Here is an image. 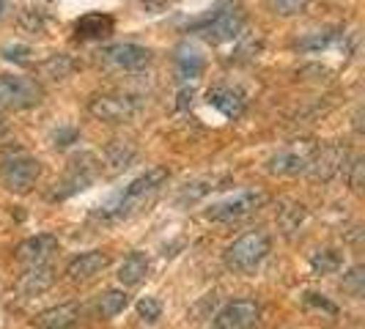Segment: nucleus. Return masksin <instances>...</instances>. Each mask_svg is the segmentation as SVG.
<instances>
[{
	"instance_id": "f257e3e1",
	"label": "nucleus",
	"mask_w": 365,
	"mask_h": 329,
	"mask_svg": "<svg viewBox=\"0 0 365 329\" xmlns=\"http://www.w3.org/2000/svg\"><path fill=\"white\" fill-rule=\"evenodd\" d=\"M168 182V170L165 167H151L143 176H138L135 182H129L124 189H118L115 195H110L108 201L99 206L96 217L99 219H124L132 217L135 212H140Z\"/></svg>"
},
{
	"instance_id": "f03ea898",
	"label": "nucleus",
	"mask_w": 365,
	"mask_h": 329,
	"mask_svg": "<svg viewBox=\"0 0 365 329\" xmlns=\"http://www.w3.org/2000/svg\"><path fill=\"white\" fill-rule=\"evenodd\" d=\"M272 250V239L264 231H250L242 239H237L228 250H225V261L234 272H253L264 258Z\"/></svg>"
},
{
	"instance_id": "7ed1b4c3",
	"label": "nucleus",
	"mask_w": 365,
	"mask_h": 329,
	"mask_svg": "<svg viewBox=\"0 0 365 329\" xmlns=\"http://www.w3.org/2000/svg\"><path fill=\"white\" fill-rule=\"evenodd\" d=\"M140 110L138 96H127V93H96L88 99V113L96 121L105 124H124L132 121Z\"/></svg>"
},
{
	"instance_id": "20e7f679",
	"label": "nucleus",
	"mask_w": 365,
	"mask_h": 329,
	"mask_svg": "<svg viewBox=\"0 0 365 329\" xmlns=\"http://www.w3.org/2000/svg\"><path fill=\"white\" fill-rule=\"evenodd\" d=\"M195 31H198L206 41H212V44L234 41V38L242 36V31H245V11H242L239 6H225V9H220L215 17H209L206 22L195 25Z\"/></svg>"
},
{
	"instance_id": "39448f33",
	"label": "nucleus",
	"mask_w": 365,
	"mask_h": 329,
	"mask_svg": "<svg viewBox=\"0 0 365 329\" xmlns=\"http://www.w3.org/2000/svg\"><path fill=\"white\" fill-rule=\"evenodd\" d=\"M38 176H41V162L28 154H14V157L3 160V167H0V179L6 184V189H11V192H31Z\"/></svg>"
},
{
	"instance_id": "423d86ee",
	"label": "nucleus",
	"mask_w": 365,
	"mask_h": 329,
	"mask_svg": "<svg viewBox=\"0 0 365 329\" xmlns=\"http://www.w3.org/2000/svg\"><path fill=\"white\" fill-rule=\"evenodd\" d=\"M261 203H267V195H264V192H258V189H239L234 195L212 203V206L206 209V217L215 219V222H234V219L250 214Z\"/></svg>"
},
{
	"instance_id": "0eeeda50",
	"label": "nucleus",
	"mask_w": 365,
	"mask_h": 329,
	"mask_svg": "<svg viewBox=\"0 0 365 329\" xmlns=\"http://www.w3.org/2000/svg\"><path fill=\"white\" fill-rule=\"evenodd\" d=\"M41 102V88L28 77H11L0 74V108L25 110Z\"/></svg>"
},
{
	"instance_id": "6e6552de",
	"label": "nucleus",
	"mask_w": 365,
	"mask_h": 329,
	"mask_svg": "<svg viewBox=\"0 0 365 329\" xmlns=\"http://www.w3.org/2000/svg\"><path fill=\"white\" fill-rule=\"evenodd\" d=\"M102 61L113 66V69H121V72H138L143 69L148 61H151V50L140 47V44H132V41H124V44H113L108 50H102Z\"/></svg>"
},
{
	"instance_id": "1a4fd4ad",
	"label": "nucleus",
	"mask_w": 365,
	"mask_h": 329,
	"mask_svg": "<svg viewBox=\"0 0 365 329\" xmlns=\"http://www.w3.org/2000/svg\"><path fill=\"white\" fill-rule=\"evenodd\" d=\"M313 151H316L313 143H294L292 148L274 154L267 162V167H269V173H277V176H299V173L308 170Z\"/></svg>"
},
{
	"instance_id": "9d476101",
	"label": "nucleus",
	"mask_w": 365,
	"mask_h": 329,
	"mask_svg": "<svg viewBox=\"0 0 365 329\" xmlns=\"http://www.w3.org/2000/svg\"><path fill=\"white\" fill-rule=\"evenodd\" d=\"M341 170H346V148L329 143V146H322L313 151L311 164H308V173L313 179L327 182L332 176H338Z\"/></svg>"
},
{
	"instance_id": "9b49d317",
	"label": "nucleus",
	"mask_w": 365,
	"mask_h": 329,
	"mask_svg": "<svg viewBox=\"0 0 365 329\" xmlns=\"http://www.w3.org/2000/svg\"><path fill=\"white\" fill-rule=\"evenodd\" d=\"M258 305L253 299H237L231 305H225L222 310L217 313V321L215 327L217 329H250L258 321Z\"/></svg>"
},
{
	"instance_id": "f8f14e48",
	"label": "nucleus",
	"mask_w": 365,
	"mask_h": 329,
	"mask_svg": "<svg viewBox=\"0 0 365 329\" xmlns=\"http://www.w3.org/2000/svg\"><path fill=\"white\" fill-rule=\"evenodd\" d=\"M110 263V258L102 253V250H91V253H83V256H77L66 266V274H69V280L74 283H83V280H91L96 277L99 272H105Z\"/></svg>"
},
{
	"instance_id": "ddd939ff",
	"label": "nucleus",
	"mask_w": 365,
	"mask_h": 329,
	"mask_svg": "<svg viewBox=\"0 0 365 329\" xmlns=\"http://www.w3.org/2000/svg\"><path fill=\"white\" fill-rule=\"evenodd\" d=\"M53 253H58V239L53 234H38V236L25 239L17 247V258L25 263H41Z\"/></svg>"
},
{
	"instance_id": "4468645a",
	"label": "nucleus",
	"mask_w": 365,
	"mask_h": 329,
	"mask_svg": "<svg viewBox=\"0 0 365 329\" xmlns=\"http://www.w3.org/2000/svg\"><path fill=\"white\" fill-rule=\"evenodd\" d=\"M209 105L217 108L225 118H239L245 113V96L237 88H228V85H220L209 91Z\"/></svg>"
},
{
	"instance_id": "2eb2a0df",
	"label": "nucleus",
	"mask_w": 365,
	"mask_h": 329,
	"mask_svg": "<svg viewBox=\"0 0 365 329\" xmlns=\"http://www.w3.org/2000/svg\"><path fill=\"white\" fill-rule=\"evenodd\" d=\"M74 33L80 38H105L113 33V17L110 14H83L74 22Z\"/></svg>"
},
{
	"instance_id": "dca6fc26",
	"label": "nucleus",
	"mask_w": 365,
	"mask_h": 329,
	"mask_svg": "<svg viewBox=\"0 0 365 329\" xmlns=\"http://www.w3.org/2000/svg\"><path fill=\"white\" fill-rule=\"evenodd\" d=\"M206 69V61H203V55L195 50V47H179V53H176V72H179V80H198Z\"/></svg>"
},
{
	"instance_id": "f3484780",
	"label": "nucleus",
	"mask_w": 365,
	"mask_h": 329,
	"mask_svg": "<svg viewBox=\"0 0 365 329\" xmlns=\"http://www.w3.org/2000/svg\"><path fill=\"white\" fill-rule=\"evenodd\" d=\"M55 283V272L50 266H41V263H34L31 272H25V277L19 280V291L25 296H36V293H44L50 286Z\"/></svg>"
},
{
	"instance_id": "a211bd4d",
	"label": "nucleus",
	"mask_w": 365,
	"mask_h": 329,
	"mask_svg": "<svg viewBox=\"0 0 365 329\" xmlns=\"http://www.w3.org/2000/svg\"><path fill=\"white\" fill-rule=\"evenodd\" d=\"M77 318H80L77 305H58L53 310L41 313L36 324L41 329H72L77 324Z\"/></svg>"
},
{
	"instance_id": "6ab92c4d",
	"label": "nucleus",
	"mask_w": 365,
	"mask_h": 329,
	"mask_svg": "<svg viewBox=\"0 0 365 329\" xmlns=\"http://www.w3.org/2000/svg\"><path fill=\"white\" fill-rule=\"evenodd\" d=\"M74 69H77V61L66 53H55V55H50L47 61L38 63V74L47 77V80H66Z\"/></svg>"
},
{
	"instance_id": "aec40b11",
	"label": "nucleus",
	"mask_w": 365,
	"mask_h": 329,
	"mask_svg": "<svg viewBox=\"0 0 365 329\" xmlns=\"http://www.w3.org/2000/svg\"><path fill=\"white\" fill-rule=\"evenodd\" d=\"M148 272V258L143 253H132V256L118 266V283L121 286H138Z\"/></svg>"
},
{
	"instance_id": "412c9836",
	"label": "nucleus",
	"mask_w": 365,
	"mask_h": 329,
	"mask_svg": "<svg viewBox=\"0 0 365 329\" xmlns=\"http://www.w3.org/2000/svg\"><path fill=\"white\" fill-rule=\"evenodd\" d=\"M47 22H50L47 11H41V9H36V6H25V9H19V14H17L19 31L34 33V36H36V33H44Z\"/></svg>"
},
{
	"instance_id": "4be33fe9",
	"label": "nucleus",
	"mask_w": 365,
	"mask_h": 329,
	"mask_svg": "<svg viewBox=\"0 0 365 329\" xmlns=\"http://www.w3.org/2000/svg\"><path fill=\"white\" fill-rule=\"evenodd\" d=\"M346 33H338V31H324V33H316L311 38H302L299 41V50H305V53H319V50H327L332 44H338V41H344Z\"/></svg>"
},
{
	"instance_id": "5701e85b",
	"label": "nucleus",
	"mask_w": 365,
	"mask_h": 329,
	"mask_svg": "<svg viewBox=\"0 0 365 329\" xmlns=\"http://www.w3.org/2000/svg\"><path fill=\"white\" fill-rule=\"evenodd\" d=\"M311 266H313V272L329 274V272H335V269H341V256H338L335 250H316L311 258Z\"/></svg>"
},
{
	"instance_id": "b1692460",
	"label": "nucleus",
	"mask_w": 365,
	"mask_h": 329,
	"mask_svg": "<svg viewBox=\"0 0 365 329\" xmlns=\"http://www.w3.org/2000/svg\"><path fill=\"white\" fill-rule=\"evenodd\" d=\"M237 38L239 44L234 47V53H231V61L242 63V61H250V58H256L261 53V38L258 36H237Z\"/></svg>"
},
{
	"instance_id": "393cba45",
	"label": "nucleus",
	"mask_w": 365,
	"mask_h": 329,
	"mask_svg": "<svg viewBox=\"0 0 365 329\" xmlns=\"http://www.w3.org/2000/svg\"><path fill=\"white\" fill-rule=\"evenodd\" d=\"M127 293L124 291H108L102 296V302H99V313L105 315V318H113V315H118V313L127 308Z\"/></svg>"
},
{
	"instance_id": "a878e982",
	"label": "nucleus",
	"mask_w": 365,
	"mask_h": 329,
	"mask_svg": "<svg viewBox=\"0 0 365 329\" xmlns=\"http://www.w3.org/2000/svg\"><path fill=\"white\" fill-rule=\"evenodd\" d=\"M269 3V11L277 17H297L308 9L311 0H267Z\"/></svg>"
},
{
	"instance_id": "bb28decb",
	"label": "nucleus",
	"mask_w": 365,
	"mask_h": 329,
	"mask_svg": "<svg viewBox=\"0 0 365 329\" xmlns=\"http://www.w3.org/2000/svg\"><path fill=\"white\" fill-rule=\"evenodd\" d=\"M132 160H135V148H129L124 140H115L113 146H108V162L113 164L115 170L127 167Z\"/></svg>"
},
{
	"instance_id": "cd10ccee",
	"label": "nucleus",
	"mask_w": 365,
	"mask_h": 329,
	"mask_svg": "<svg viewBox=\"0 0 365 329\" xmlns=\"http://www.w3.org/2000/svg\"><path fill=\"white\" fill-rule=\"evenodd\" d=\"M215 182H217V179H203V182L187 184V189L182 192L179 203H195V201H201L206 192H212V189H215Z\"/></svg>"
},
{
	"instance_id": "c85d7f7f",
	"label": "nucleus",
	"mask_w": 365,
	"mask_h": 329,
	"mask_svg": "<svg viewBox=\"0 0 365 329\" xmlns=\"http://www.w3.org/2000/svg\"><path fill=\"white\" fill-rule=\"evenodd\" d=\"M138 315H140L143 321H157V318L163 315V305H160V299H154V296H143V299L138 302Z\"/></svg>"
},
{
	"instance_id": "c756f323",
	"label": "nucleus",
	"mask_w": 365,
	"mask_h": 329,
	"mask_svg": "<svg viewBox=\"0 0 365 329\" xmlns=\"http://www.w3.org/2000/svg\"><path fill=\"white\" fill-rule=\"evenodd\" d=\"M363 269H360V266H357V269H351V272H349V277L346 280H344V286H346L349 291L354 293V296H357V299H360V296H363Z\"/></svg>"
},
{
	"instance_id": "7c9ffc66",
	"label": "nucleus",
	"mask_w": 365,
	"mask_h": 329,
	"mask_svg": "<svg viewBox=\"0 0 365 329\" xmlns=\"http://www.w3.org/2000/svg\"><path fill=\"white\" fill-rule=\"evenodd\" d=\"M28 55H31L28 47H6V50H3V58H6V61H17V63L28 61Z\"/></svg>"
},
{
	"instance_id": "2f4dec72",
	"label": "nucleus",
	"mask_w": 365,
	"mask_h": 329,
	"mask_svg": "<svg viewBox=\"0 0 365 329\" xmlns=\"http://www.w3.org/2000/svg\"><path fill=\"white\" fill-rule=\"evenodd\" d=\"M74 140H77V132H74V129H61V132L55 135V146H61V148L72 146Z\"/></svg>"
},
{
	"instance_id": "473e14b6",
	"label": "nucleus",
	"mask_w": 365,
	"mask_h": 329,
	"mask_svg": "<svg viewBox=\"0 0 365 329\" xmlns=\"http://www.w3.org/2000/svg\"><path fill=\"white\" fill-rule=\"evenodd\" d=\"M187 105H192V88H184L182 93H179V108H187Z\"/></svg>"
},
{
	"instance_id": "72a5a7b5",
	"label": "nucleus",
	"mask_w": 365,
	"mask_h": 329,
	"mask_svg": "<svg viewBox=\"0 0 365 329\" xmlns=\"http://www.w3.org/2000/svg\"><path fill=\"white\" fill-rule=\"evenodd\" d=\"M3 132H6V121H3V118H0V135H3Z\"/></svg>"
},
{
	"instance_id": "f704fd0d",
	"label": "nucleus",
	"mask_w": 365,
	"mask_h": 329,
	"mask_svg": "<svg viewBox=\"0 0 365 329\" xmlns=\"http://www.w3.org/2000/svg\"><path fill=\"white\" fill-rule=\"evenodd\" d=\"M3 6H6V3H3V0H0V14H3Z\"/></svg>"
}]
</instances>
